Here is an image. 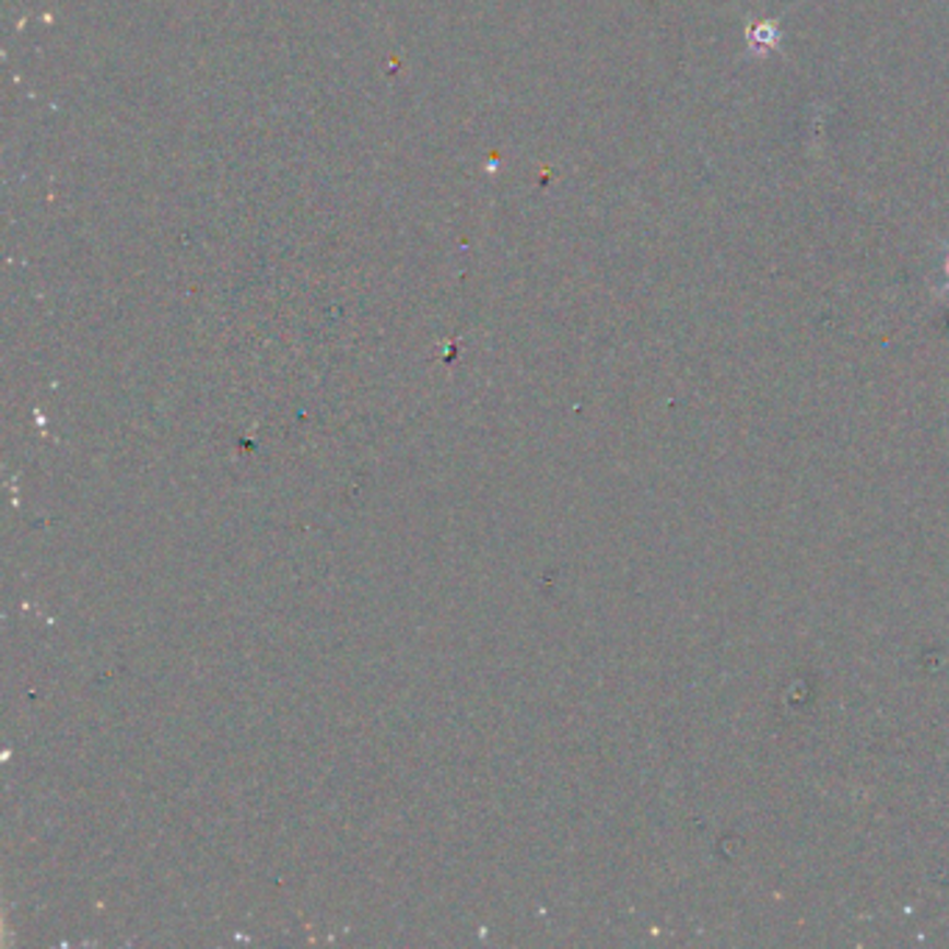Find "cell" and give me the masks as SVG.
Segmentation results:
<instances>
[{
  "label": "cell",
  "instance_id": "1",
  "mask_svg": "<svg viewBox=\"0 0 949 949\" xmlns=\"http://www.w3.org/2000/svg\"><path fill=\"white\" fill-rule=\"evenodd\" d=\"M780 34H777V25L774 23H760L754 25L752 31H749V45L758 50H772L774 45H777Z\"/></svg>",
  "mask_w": 949,
  "mask_h": 949
},
{
  "label": "cell",
  "instance_id": "2",
  "mask_svg": "<svg viewBox=\"0 0 949 949\" xmlns=\"http://www.w3.org/2000/svg\"><path fill=\"white\" fill-rule=\"evenodd\" d=\"M947 259H949V254H947ZM947 273H949V262H947Z\"/></svg>",
  "mask_w": 949,
  "mask_h": 949
}]
</instances>
